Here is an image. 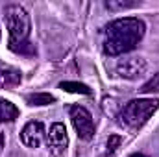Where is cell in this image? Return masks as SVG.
I'll list each match as a JSON object with an SVG mask.
<instances>
[{
	"instance_id": "cell-12",
	"label": "cell",
	"mask_w": 159,
	"mask_h": 157,
	"mask_svg": "<svg viewBox=\"0 0 159 157\" xmlns=\"http://www.w3.org/2000/svg\"><path fill=\"white\" fill-rule=\"evenodd\" d=\"M139 6V2H119V0H107L106 2V7L109 11H122V9H131Z\"/></svg>"
},
{
	"instance_id": "cell-7",
	"label": "cell",
	"mask_w": 159,
	"mask_h": 157,
	"mask_svg": "<svg viewBox=\"0 0 159 157\" xmlns=\"http://www.w3.org/2000/svg\"><path fill=\"white\" fill-rule=\"evenodd\" d=\"M44 137H46L44 126L41 122H35V120L28 122L20 131V141L26 148H39L44 141Z\"/></svg>"
},
{
	"instance_id": "cell-5",
	"label": "cell",
	"mask_w": 159,
	"mask_h": 157,
	"mask_svg": "<svg viewBox=\"0 0 159 157\" xmlns=\"http://www.w3.org/2000/svg\"><path fill=\"white\" fill-rule=\"evenodd\" d=\"M46 146L50 154L56 157L63 155L69 146V137H67V128L61 122H54L46 133Z\"/></svg>"
},
{
	"instance_id": "cell-1",
	"label": "cell",
	"mask_w": 159,
	"mask_h": 157,
	"mask_svg": "<svg viewBox=\"0 0 159 157\" xmlns=\"http://www.w3.org/2000/svg\"><path fill=\"white\" fill-rule=\"evenodd\" d=\"M144 32H146V26L141 19L122 17L117 20H111L106 26L104 52L107 56L128 54L141 43V39L144 37Z\"/></svg>"
},
{
	"instance_id": "cell-13",
	"label": "cell",
	"mask_w": 159,
	"mask_h": 157,
	"mask_svg": "<svg viewBox=\"0 0 159 157\" xmlns=\"http://www.w3.org/2000/svg\"><path fill=\"white\" fill-rule=\"evenodd\" d=\"M120 142H122V139H120L119 135H111L109 137V141H107V152H106V157H113L117 154V150H119Z\"/></svg>"
},
{
	"instance_id": "cell-3",
	"label": "cell",
	"mask_w": 159,
	"mask_h": 157,
	"mask_svg": "<svg viewBox=\"0 0 159 157\" xmlns=\"http://www.w3.org/2000/svg\"><path fill=\"white\" fill-rule=\"evenodd\" d=\"M157 107H159L157 98H135V100H129L120 109L117 122H119L120 128H124L128 131H137L148 122V118L157 111Z\"/></svg>"
},
{
	"instance_id": "cell-10",
	"label": "cell",
	"mask_w": 159,
	"mask_h": 157,
	"mask_svg": "<svg viewBox=\"0 0 159 157\" xmlns=\"http://www.w3.org/2000/svg\"><path fill=\"white\" fill-rule=\"evenodd\" d=\"M26 102L30 105H48V104L56 102V98L52 94H48V92H35V94H28Z\"/></svg>"
},
{
	"instance_id": "cell-9",
	"label": "cell",
	"mask_w": 159,
	"mask_h": 157,
	"mask_svg": "<svg viewBox=\"0 0 159 157\" xmlns=\"http://www.w3.org/2000/svg\"><path fill=\"white\" fill-rule=\"evenodd\" d=\"M19 118V109L6 98H0V122H13Z\"/></svg>"
},
{
	"instance_id": "cell-11",
	"label": "cell",
	"mask_w": 159,
	"mask_h": 157,
	"mask_svg": "<svg viewBox=\"0 0 159 157\" xmlns=\"http://www.w3.org/2000/svg\"><path fill=\"white\" fill-rule=\"evenodd\" d=\"M59 89H63L67 92H76V94H91V89L78 81H63V83H59Z\"/></svg>"
},
{
	"instance_id": "cell-8",
	"label": "cell",
	"mask_w": 159,
	"mask_h": 157,
	"mask_svg": "<svg viewBox=\"0 0 159 157\" xmlns=\"http://www.w3.org/2000/svg\"><path fill=\"white\" fill-rule=\"evenodd\" d=\"M22 81L20 70L13 69V67H2L0 69V89H11L17 87Z\"/></svg>"
},
{
	"instance_id": "cell-4",
	"label": "cell",
	"mask_w": 159,
	"mask_h": 157,
	"mask_svg": "<svg viewBox=\"0 0 159 157\" xmlns=\"http://www.w3.org/2000/svg\"><path fill=\"white\" fill-rule=\"evenodd\" d=\"M69 115L72 120V126L78 133V137L81 141H91L94 137V120L93 115L83 107V105H70L69 109Z\"/></svg>"
},
{
	"instance_id": "cell-2",
	"label": "cell",
	"mask_w": 159,
	"mask_h": 157,
	"mask_svg": "<svg viewBox=\"0 0 159 157\" xmlns=\"http://www.w3.org/2000/svg\"><path fill=\"white\" fill-rule=\"evenodd\" d=\"M4 20L9 34V48L19 54H34V48L28 41L32 32L28 11L22 6H7L4 9Z\"/></svg>"
},
{
	"instance_id": "cell-6",
	"label": "cell",
	"mask_w": 159,
	"mask_h": 157,
	"mask_svg": "<svg viewBox=\"0 0 159 157\" xmlns=\"http://www.w3.org/2000/svg\"><path fill=\"white\" fill-rule=\"evenodd\" d=\"M146 61L143 57H128V59H120L115 67L117 76L122 79H139L143 74H146Z\"/></svg>"
},
{
	"instance_id": "cell-14",
	"label": "cell",
	"mask_w": 159,
	"mask_h": 157,
	"mask_svg": "<svg viewBox=\"0 0 159 157\" xmlns=\"http://www.w3.org/2000/svg\"><path fill=\"white\" fill-rule=\"evenodd\" d=\"M157 85H159V74L156 76V79H150V83H146L141 91L143 92H150V91H157Z\"/></svg>"
},
{
	"instance_id": "cell-15",
	"label": "cell",
	"mask_w": 159,
	"mask_h": 157,
	"mask_svg": "<svg viewBox=\"0 0 159 157\" xmlns=\"http://www.w3.org/2000/svg\"><path fill=\"white\" fill-rule=\"evenodd\" d=\"M131 157H146V155H143V154H133Z\"/></svg>"
},
{
	"instance_id": "cell-16",
	"label": "cell",
	"mask_w": 159,
	"mask_h": 157,
	"mask_svg": "<svg viewBox=\"0 0 159 157\" xmlns=\"http://www.w3.org/2000/svg\"><path fill=\"white\" fill-rule=\"evenodd\" d=\"M0 146H2V135H0Z\"/></svg>"
}]
</instances>
